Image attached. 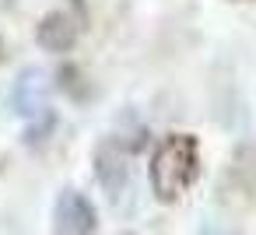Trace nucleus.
Listing matches in <instances>:
<instances>
[{"label": "nucleus", "instance_id": "7ed1b4c3", "mask_svg": "<svg viewBox=\"0 0 256 235\" xmlns=\"http://www.w3.org/2000/svg\"><path fill=\"white\" fill-rule=\"evenodd\" d=\"M46 98H50V81H46V74L36 70V67L22 70L18 81H14V88H11V109H14L18 116L32 120V116H39V112L50 109Z\"/></svg>", "mask_w": 256, "mask_h": 235}, {"label": "nucleus", "instance_id": "423d86ee", "mask_svg": "<svg viewBox=\"0 0 256 235\" xmlns=\"http://www.w3.org/2000/svg\"><path fill=\"white\" fill-rule=\"evenodd\" d=\"M196 235H242L238 228H232V224H218V221H204L200 228H196Z\"/></svg>", "mask_w": 256, "mask_h": 235}, {"label": "nucleus", "instance_id": "39448f33", "mask_svg": "<svg viewBox=\"0 0 256 235\" xmlns=\"http://www.w3.org/2000/svg\"><path fill=\"white\" fill-rule=\"evenodd\" d=\"M78 42V25L67 11H53L39 25V46L46 53H70Z\"/></svg>", "mask_w": 256, "mask_h": 235}, {"label": "nucleus", "instance_id": "f257e3e1", "mask_svg": "<svg viewBox=\"0 0 256 235\" xmlns=\"http://www.w3.org/2000/svg\"><path fill=\"white\" fill-rule=\"evenodd\" d=\"M151 190L162 204L179 200L196 179H200V144L190 134H172L165 137L154 154H151Z\"/></svg>", "mask_w": 256, "mask_h": 235}, {"label": "nucleus", "instance_id": "f03ea898", "mask_svg": "<svg viewBox=\"0 0 256 235\" xmlns=\"http://www.w3.org/2000/svg\"><path fill=\"white\" fill-rule=\"evenodd\" d=\"M53 221H56V235H92L98 228V210H95V204L84 193L64 190L56 196Z\"/></svg>", "mask_w": 256, "mask_h": 235}, {"label": "nucleus", "instance_id": "20e7f679", "mask_svg": "<svg viewBox=\"0 0 256 235\" xmlns=\"http://www.w3.org/2000/svg\"><path fill=\"white\" fill-rule=\"evenodd\" d=\"M95 176L102 182V190L109 193V200H120L123 190H126V158L120 148L112 144H102L95 151Z\"/></svg>", "mask_w": 256, "mask_h": 235}]
</instances>
